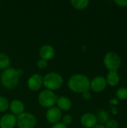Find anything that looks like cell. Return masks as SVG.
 Instances as JSON below:
<instances>
[{
  "mask_svg": "<svg viewBox=\"0 0 127 128\" xmlns=\"http://www.w3.org/2000/svg\"><path fill=\"white\" fill-rule=\"evenodd\" d=\"M67 86L73 92L83 94L91 89V80L85 74H76L69 78Z\"/></svg>",
  "mask_w": 127,
  "mask_h": 128,
  "instance_id": "obj_1",
  "label": "cell"
},
{
  "mask_svg": "<svg viewBox=\"0 0 127 128\" xmlns=\"http://www.w3.org/2000/svg\"><path fill=\"white\" fill-rule=\"evenodd\" d=\"M22 74L23 71L22 69H16L10 67L4 70L1 74V83L5 88L13 89L17 86Z\"/></svg>",
  "mask_w": 127,
  "mask_h": 128,
  "instance_id": "obj_2",
  "label": "cell"
},
{
  "mask_svg": "<svg viewBox=\"0 0 127 128\" xmlns=\"http://www.w3.org/2000/svg\"><path fill=\"white\" fill-rule=\"evenodd\" d=\"M43 86L46 89L50 91H56L61 88L64 83V79L62 76L57 72H49L46 74L43 79Z\"/></svg>",
  "mask_w": 127,
  "mask_h": 128,
  "instance_id": "obj_3",
  "label": "cell"
},
{
  "mask_svg": "<svg viewBox=\"0 0 127 128\" xmlns=\"http://www.w3.org/2000/svg\"><path fill=\"white\" fill-rule=\"evenodd\" d=\"M58 96L52 91L48 89L42 90L38 94V102L41 106L43 108L49 109L52 106H55L57 102Z\"/></svg>",
  "mask_w": 127,
  "mask_h": 128,
  "instance_id": "obj_4",
  "label": "cell"
},
{
  "mask_svg": "<svg viewBox=\"0 0 127 128\" xmlns=\"http://www.w3.org/2000/svg\"><path fill=\"white\" fill-rule=\"evenodd\" d=\"M36 125L37 118L32 113L24 112L16 116V127L18 128H34Z\"/></svg>",
  "mask_w": 127,
  "mask_h": 128,
  "instance_id": "obj_5",
  "label": "cell"
},
{
  "mask_svg": "<svg viewBox=\"0 0 127 128\" xmlns=\"http://www.w3.org/2000/svg\"><path fill=\"white\" fill-rule=\"evenodd\" d=\"M103 63L109 71H118L121 65V59L116 52H109L104 56Z\"/></svg>",
  "mask_w": 127,
  "mask_h": 128,
  "instance_id": "obj_6",
  "label": "cell"
},
{
  "mask_svg": "<svg viewBox=\"0 0 127 128\" xmlns=\"http://www.w3.org/2000/svg\"><path fill=\"white\" fill-rule=\"evenodd\" d=\"M43 76L40 74H34L31 75L27 81L28 89L32 92H37L40 90L43 86Z\"/></svg>",
  "mask_w": 127,
  "mask_h": 128,
  "instance_id": "obj_7",
  "label": "cell"
},
{
  "mask_svg": "<svg viewBox=\"0 0 127 128\" xmlns=\"http://www.w3.org/2000/svg\"><path fill=\"white\" fill-rule=\"evenodd\" d=\"M62 118V111H61L57 106H52L49 109H47L46 112V121L52 124V125L61 122Z\"/></svg>",
  "mask_w": 127,
  "mask_h": 128,
  "instance_id": "obj_8",
  "label": "cell"
},
{
  "mask_svg": "<svg viewBox=\"0 0 127 128\" xmlns=\"http://www.w3.org/2000/svg\"><path fill=\"white\" fill-rule=\"evenodd\" d=\"M106 86L107 83L106 78L103 76H97L91 81V89L97 93L104 91Z\"/></svg>",
  "mask_w": 127,
  "mask_h": 128,
  "instance_id": "obj_9",
  "label": "cell"
},
{
  "mask_svg": "<svg viewBox=\"0 0 127 128\" xmlns=\"http://www.w3.org/2000/svg\"><path fill=\"white\" fill-rule=\"evenodd\" d=\"M16 126V116L11 113L3 115L0 118V128H14Z\"/></svg>",
  "mask_w": 127,
  "mask_h": 128,
  "instance_id": "obj_10",
  "label": "cell"
},
{
  "mask_svg": "<svg viewBox=\"0 0 127 128\" xmlns=\"http://www.w3.org/2000/svg\"><path fill=\"white\" fill-rule=\"evenodd\" d=\"M55 55V48L49 44L43 45L39 50V56L40 58L44 59L47 62L52 59Z\"/></svg>",
  "mask_w": 127,
  "mask_h": 128,
  "instance_id": "obj_11",
  "label": "cell"
},
{
  "mask_svg": "<svg viewBox=\"0 0 127 128\" xmlns=\"http://www.w3.org/2000/svg\"><path fill=\"white\" fill-rule=\"evenodd\" d=\"M81 124L85 128H93L97 124V116L91 112H86L81 117Z\"/></svg>",
  "mask_w": 127,
  "mask_h": 128,
  "instance_id": "obj_12",
  "label": "cell"
},
{
  "mask_svg": "<svg viewBox=\"0 0 127 128\" xmlns=\"http://www.w3.org/2000/svg\"><path fill=\"white\" fill-rule=\"evenodd\" d=\"M9 110L15 116H18L25 112V104L19 99H14L9 104Z\"/></svg>",
  "mask_w": 127,
  "mask_h": 128,
  "instance_id": "obj_13",
  "label": "cell"
},
{
  "mask_svg": "<svg viewBox=\"0 0 127 128\" xmlns=\"http://www.w3.org/2000/svg\"><path fill=\"white\" fill-rule=\"evenodd\" d=\"M57 107L61 111H68L72 108V101L71 100L66 96H60L58 97L56 102Z\"/></svg>",
  "mask_w": 127,
  "mask_h": 128,
  "instance_id": "obj_14",
  "label": "cell"
},
{
  "mask_svg": "<svg viewBox=\"0 0 127 128\" xmlns=\"http://www.w3.org/2000/svg\"><path fill=\"white\" fill-rule=\"evenodd\" d=\"M106 83L110 86H116L120 82V76L118 71H109L106 78Z\"/></svg>",
  "mask_w": 127,
  "mask_h": 128,
  "instance_id": "obj_15",
  "label": "cell"
},
{
  "mask_svg": "<svg viewBox=\"0 0 127 128\" xmlns=\"http://www.w3.org/2000/svg\"><path fill=\"white\" fill-rule=\"evenodd\" d=\"M70 4L76 10H83L85 9L88 4H89V1L88 0H71Z\"/></svg>",
  "mask_w": 127,
  "mask_h": 128,
  "instance_id": "obj_16",
  "label": "cell"
},
{
  "mask_svg": "<svg viewBox=\"0 0 127 128\" xmlns=\"http://www.w3.org/2000/svg\"><path fill=\"white\" fill-rule=\"evenodd\" d=\"M10 60L8 56L4 52H0V70H5L10 68Z\"/></svg>",
  "mask_w": 127,
  "mask_h": 128,
  "instance_id": "obj_17",
  "label": "cell"
},
{
  "mask_svg": "<svg viewBox=\"0 0 127 128\" xmlns=\"http://www.w3.org/2000/svg\"><path fill=\"white\" fill-rule=\"evenodd\" d=\"M97 122L99 121L101 124H106L110 120L109 113L105 110H99L97 112Z\"/></svg>",
  "mask_w": 127,
  "mask_h": 128,
  "instance_id": "obj_18",
  "label": "cell"
},
{
  "mask_svg": "<svg viewBox=\"0 0 127 128\" xmlns=\"http://www.w3.org/2000/svg\"><path fill=\"white\" fill-rule=\"evenodd\" d=\"M9 100L4 96H0V112H4L9 109Z\"/></svg>",
  "mask_w": 127,
  "mask_h": 128,
  "instance_id": "obj_19",
  "label": "cell"
},
{
  "mask_svg": "<svg viewBox=\"0 0 127 128\" xmlns=\"http://www.w3.org/2000/svg\"><path fill=\"white\" fill-rule=\"evenodd\" d=\"M116 96L119 100H124L127 99V88L125 87H121L120 88L117 92H116Z\"/></svg>",
  "mask_w": 127,
  "mask_h": 128,
  "instance_id": "obj_20",
  "label": "cell"
},
{
  "mask_svg": "<svg viewBox=\"0 0 127 128\" xmlns=\"http://www.w3.org/2000/svg\"><path fill=\"white\" fill-rule=\"evenodd\" d=\"M73 118L71 115H65V116H62L61 122H62L66 126H67L73 122Z\"/></svg>",
  "mask_w": 127,
  "mask_h": 128,
  "instance_id": "obj_21",
  "label": "cell"
},
{
  "mask_svg": "<svg viewBox=\"0 0 127 128\" xmlns=\"http://www.w3.org/2000/svg\"><path fill=\"white\" fill-rule=\"evenodd\" d=\"M118 127H119V124L115 119L109 120L105 125L106 128H118Z\"/></svg>",
  "mask_w": 127,
  "mask_h": 128,
  "instance_id": "obj_22",
  "label": "cell"
},
{
  "mask_svg": "<svg viewBox=\"0 0 127 128\" xmlns=\"http://www.w3.org/2000/svg\"><path fill=\"white\" fill-rule=\"evenodd\" d=\"M37 68L40 69V70H43V69H45L47 65H48V62L44 60V59H42V58H40L37 62Z\"/></svg>",
  "mask_w": 127,
  "mask_h": 128,
  "instance_id": "obj_23",
  "label": "cell"
},
{
  "mask_svg": "<svg viewBox=\"0 0 127 128\" xmlns=\"http://www.w3.org/2000/svg\"><path fill=\"white\" fill-rule=\"evenodd\" d=\"M115 3L117 4L120 7H126V6H127V0H115Z\"/></svg>",
  "mask_w": 127,
  "mask_h": 128,
  "instance_id": "obj_24",
  "label": "cell"
},
{
  "mask_svg": "<svg viewBox=\"0 0 127 128\" xmlns=\"http://www.w3.org/2000/svg\"><path fill=\"white\" fill-rule=\"evenodd\" d=\"M82 97L84 100H88L91 98V94L90 93V92H84L83 94H82Z\"/></svg>",
  "mask_w": 127,
  "mask_h": 128,
  "instance_id": "obj_25",
  "label": "cell"
},
{
  "mask_svg": "<svg viewBox=\"0 0 127 128\" xmlns=\"http://www.w3.org/2000/svg\"><path fill=\"white\" fill-rule=\"evenodd\" d=\"M51 128H68L67 126H66L65 124H64L62 122H58L57 124H55L52 126Z\"/></svg>",
  "mask_w": 127,
  "mask_h": 128,
  "instance_id": "obj_26",
  "label": "cell"
},
{
  "mask_svg": "<svg viewBox=\"0 0 127 128\" xmlns=\"http://www.w3.org/2000/svg\"><path fill=\"white\" fill-rule=\"evenodd\" d=\"M93 128H105V126H104V125H103V124H97L95 127H94Z\"/></svg>",
  "mask_w": 127,
  "mask_h": 128,
  "instance_id": "obj_27",
  "label": "cell"
},
{
  "mask_svg": "<svg viewBox=\"0 0 127 128\" xmlns=\"http://www.w3.org/2000/svg\"><path fill=\"white\" fill-rule=\"evenodd\" d=\"M0 78H1V73H0Z\"/></svg>",
  "mask_w": 127,
  "mask_h": 128,
  "instance_id": "obj_28",
  "label": "cell"
},
{
  "mask_svg": "<svg viewBox=\"0 0 127 128\" xmlns=\"http://www.w3.org/2000/svg\"><path fill=\"white\" fill-rule=\"evenodd\" d=\"M126 128H127V127H126Z\"/></svg>",
  "mask_w": 127,
  "mask_h": 128,
  "instance_id": "obj_29",
  "label": "cell"
}]
</instances>
